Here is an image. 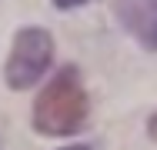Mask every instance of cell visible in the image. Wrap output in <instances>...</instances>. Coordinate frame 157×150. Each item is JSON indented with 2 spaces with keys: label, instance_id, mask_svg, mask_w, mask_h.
I'll list each match as a JSON object with an SVG mask.
<instances>
[{
  "label": "cell",
  "instance_id": "cell-4",
  "mask_svg": "<svg viewBox=\"0 0 157 150\" xmlns=\"http://www.w3.org/2000/svg\"><path fill=\"white\" fill-rule=\"evenodd\" d=\"M60 10H70V7H80V3H90V0H54Z\"/></svg>",
  "mask_w": 157,
  "mask_h": 150
},
{
  "label": "cell",
  "instance_id": "cell-3",
  "mask_svg": "<svg viewBox=\"0 0 157 150\" xmlns=\"http://www.w3.org/2000/svg\"><path fill=\"white\" fill-rule=\"evenodd\" d=\"M117 13L144 47L157 50V0H117Z\"/></svg>",
  "mask_w": 157,
  "mask_h": 150
},
{
  "label": "cell",
  "instance_id": "cell-6",
  "mask_svg": "<svg viewBox=\"0 0 157 150\" xmlns=\"http://www.w3.org/2000/svg\"><path fill=\"white\" fill-rule=\"evenodd\" d=\"M63 150H94V147H87V144H74V147H63Z\"/></svg>",
  "mask_w": 157,
  "mask_h": 150
},
{
  "label": "cell",
  "instance_id": "cell-5",
  "mask_svg": "<svg viewBox=\"0 0 157 150\" xmlns=\"http://www.w3.org/2000/svg\"><path fill=\"white\" fill-rule=\"evenodd\" d=\"M147 130H151V137H154V140H157V114H154V117H151V123H147Z\"/></svg>",
  "mask_w": 157,
  "mask_h": 150
},
{
  "label": "cell",
  "instance_id": "cell-1",
  "mask_svg": "<svg viewBox=\"0 0 157 150\" xmlns=\"http://www.w3.org/2000/svg\"><path fill=\"white\" fill-rule=\"evenodd\" d=\"M87 90L80 84V73L74 67H63L60 73L40 90L33 103V127L50 137H70L87 123Z\"/></svg>",
  "mask_w": 157,
  "mask_h": 150
},
{
  "label": "cell",
  "instance_id": "cell-2",
  "mask_svg": "<svg viewBox=\"0 0 157 150\" xmlns=\"http://www.w3.org/2000/svg\"><path fill=\"white\" fill-rule=\"evenodd\" d=\"M50 57H54V40L50 33L40 27H24L17 33L13 47H10V60H7V84L13 90L33 87L44 70L50 67Z\"/></svg>",
  "mask_w": 157,
  "mask_h": 150
}]
</instances>
